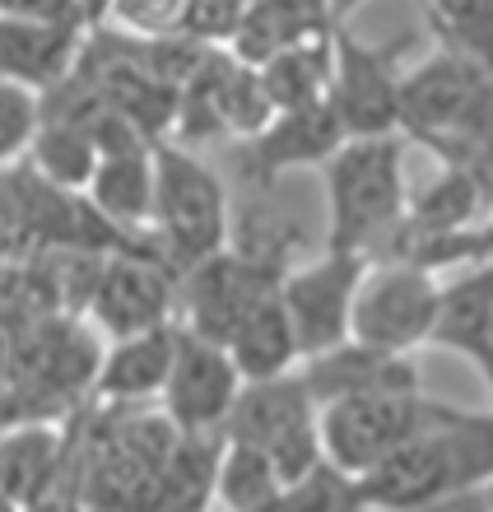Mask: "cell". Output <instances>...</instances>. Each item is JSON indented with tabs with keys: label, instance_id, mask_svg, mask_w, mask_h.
<instances>
[{
	"label": "cell",
	"instance_id": "cell-27",
	"mask_svg": "<svg viewBox=\"0 0 493 512\" xmlns=\"http://www.w3.org/2000/svg\"><path fill=\"white\" fill-rule=\"evenodd\" d=\"M438 38L493 75V0H428Z\"/></svg>",
	"mask_w": 493,
	"mask_h": 512
},
{
	"label": "cell",
	"instance_id": "cell-22",
	"mask_svg": "<svg viewBox=\"0 0 493 512\" xmlns=\"http://www.w3.org/2000/svg\"><path fill=\"white\" fill-rule=\"evenodd\" d=\"M256 80H261V94L275 112L321 103L331 89V38H312L275 52L270 61L256 66Z\"/></svg>",
	"mask_w": 493,
	"mask_h": 512
},
{
	"label": "cell",
	"instance_id": "cell-20",
	"mask_svg": "<svg viewBox=\"0 0 493 512\" xmlns=\"http://www.w3.org/2000/svg\"><path fill=\"white\" fill-rule=\"evenodd\" d=\"M228 359L238 364L242 382H261V378H280V373H294L303 364L294 340V326H289V312L280 303V289L261 303V308L247 312V322L228 336Z\"/></svg>",
	"mask_w": 493,
	"mask_h": 512
},
{
	"label": "cell",
	"instance_id": "cell-13",
	"mask_svg": "<svg viewBox=\"0 0 493 512\" xmlns=\"http://www.w3.org/2000/svg\"><path fill=\"white\" fill-rule=\"evenodd\" d=\"M349 135L331 103H307V108L275 112L256 135H247V177L252 182H275L294 168H321Z\"/></svg>",
	"mask_w": 493,
	"mask_h": 512
},
{
	"label": "cell",
	"instance_id": "cell-32",
	"mask_svg": "<svg viewBox=\"0 0 493 512\" xmlns=\"http://www.w3.org/2000/svg\"><path fill=\"white\" fill-rule=\"evenodd\" d=\"M475 364H480V373L489 378V391H493V336L484 340L480 350H475Z\"/></svg>",
	"mask_w": 493,
	"mask_h": 512
},
{
	"label": "cell",
	"instance_id": "cell-31",
	"mask_svg": "<svg viewBox=\"0 0 493 512\" xmlns=\"http://www.w3.org/2000/svg\"><path fill=\"white\" fill-rule=\"evenodd\" d=\"M363 512H489V494L466 489V494H447V499L419 503V508H363Z\"/></svg>",
	"mask_w": 493,
	"mask_h": 512
},
{
	"label": "cell",
	"instance_id": "cell-14",
	"mask_svg": "<svg viewBox=\"0 0 493 512\" xmlns=\"http://www.w3.org/2000/svg\"><path fill=\"white\" fill-rule=\"evenodd\" d=\"M312 401H359V396H387V391H419V368L410 354L373 350L363 340H340L335 350H321L298 364Z\"/></svg>",
	"mask_w": 493,
	"mask_h": 512
},
{
	"label": "cell",
	"instance_id": "cell-11",
	"mask_svg": "<svg viewBox=\"0 0 493 512\" xmlns=\"http://www.w3.org/2000/svg\"><path fill=\"white\" fill-rule=\"evenodd\" d=\"M89 312L112 340L168 326L177 312V270L159 252L107 256L94 298H89Z\"/></svg>",
	"mask_w": 493,
	"mask_h": 512
},
{
	"label": "cell",
	"instance_id": "cell-25",
	"mask_svg": "<svg viewBox=\"0 0 493 512\" xmlns=\"http://www.w3.org/2000/svg\"><path fill=\"white\" fill-rule=\"evenodd\" d=\"M284 480L275 475L270 457L261 447L252 443H228L224 438V452H219V466H214V503L224 512H252L280 494Z\"/></svg>",
	"mask_w": 493,
	"mask_h": 512
},
{
	"label": "cell",
	"instance_id": "cell-6",
	"mask_svg": "<svg viewBox=\"0 0 493 512\" xmlns=\"http://www.w3.org/2000/svg\"><path fill=\"white\" fill-rule=\"evenodd\" d=\"M489 98H493L489 70L475 56L442 42L424 66L400 75V131H410V140L438 145L447 135L466 131Z\"/></svg>",
	"mask_w": 493,
	"mask_h": 512
},
{
	"label": "cell",
	"instance_id": "cell-7",
	"mask_svg": "<svg viewBox=\"0 0 493 512\" xmlns=\"http://www.w3.org/2000/svg\"><path fill=\"white\" fill-rule=\"evenodd\" d=\"M326 103L349 140L400 131V42L368 47L335 24L331 33V89Z\"/></svg>",
	"mask_w": 493,
	"mask_h": 512
},
{
	"label": "cell",
	"instance_id": "cell-3",
	"mask_svg": "<svg viewBox=\"0 0 493 512\" xmlns=\"http://www.w3.org/2000/svg\"><path fill=\"white\" fill-rule=\"evenodd\" d=\"M149 238L159 256L182 275L187 266L214 256L228 243L224 182L196 149L177 140H154V210Z\"/></svg>",
	"mask_w": 493,
	"mask_h": 512
},
{
	"label": "cell",
	"instance_id": "cell-36",
	"mask_svg": "<svg viewBox=\"0 0 493 512\" xmlns=\"http://www.w3.org/2000/svg\"><path fill=\"white\" fill-rule=\"evenodd\" d=\"M484 494H489V512H493V480H489V485H484Z\"/></svg>",
	"mask_w": 493,
	"mask_h": 512
},
{
	"label": "cell",
	"instance_id": "cell-24",
	"mask_svg": "<svg viewBox=\"0 0 493 512\" xmlns=\"http://www.w3.org/2000/svg\"><path fill=\"white\" fill-rule=\"evenodd\" d=\"M228 252L247 256L256 266H270V270H289L298 266V252H303V224L284 215L280 205L270 201H252L242 210L238 219H228Z\"/></svg>",
	"mask_w": 493,
	"mask_h": 512
},
{
	"label": "cell",
	"instance_id": "cell-5",
	"mask_svg": "<svg viewBox=\"0 0 493 512\" xmlns=\"http://www.w3.org/2000/svg\"><path fill=\"white\" fill-rule=\"evenodd\" d=\"M438 294L442 284L424 266L382 261L377 270H363L354 312H349V340H363V345L391 354L419 350L433 340Z\"/></svg>",
	"mask_w": 493,
	"mask_h": 512
},
{
	"label": "cell",
	"instance_id": "cell-15",
	"mask_svg": "<svg viewBox=\"0 0 493 512\" xmlns=\"http://www.w3.org/2000/svg\"><path fill=\"white\" fill-rule=\"evenodd\" d=\"M303 424H317V401H312L303 373L294 368V373H280V378L242 382L238 401L224 419V438L270 452L280 438H289Z\"/></svg>",
	"mask_w": 493,
	"mask_h": 512
},
{
	"label": "cell",
	"instance_id": "cell-10",
	"mask_svg": "<svg viewBox=\"0 0 493 512\" xmlns=\"http://www.w3.org/2000/svg\"><path fill=\"white\" fill-rule=\"evenodd\" d=\"M242 391V373L228 359L224 345L196 336L177 322V354L173 373L163 382V415L177 424V433H224V419Z\"/></svg>",
	"mask_w": 493,
	"mask_h": 512
},
{
	"label": "cell",
	"instance_id": "cell-30",
	"mask_svg": "<svg viewBox=\"0 0 493 512\" xmlns=\"http://www.w3.org/2000/svg\"><path fill=\"white\" fill-rule=\"evenodd\" d=\"M252 5L256 0H196V33L200 38H219V33L228 38V28L238 24Z\"/></svg>",
	"mask_w": 493,
	"mask_h": 512
},
{
	"label": "cell",
	"instance_id": "cell-26",
	"mask_svg": "<svg viewBox=\"0 0 493 512\" xmlns=\"http://www.w3.org/2000/svg\"><path fill=\"white\" fill-rule=\"evenodd\" d=\"M252 512H363V499H359L354 475L335 471L331 461H326V466H317L307 480L284 485L280 494H270V499Z\"/></svg>",
	"mask_w": 493,
	"mask_h": 512
},
{
	"label": "cell",
	"instance_id": "cell-29",
	"mask_svg": "<svg viewBox=\"0 0 493 512\" xmlns=\"http://www.w3.org/2000/svg\"><path fill=\"white\" fill-rule=\"evenodd\" d=\"M5 19H24V24L42 28H75L89 33V5L84 0H0Z\"/></svg>",
	"mask_w": 493,
	"mask_h": 512
},
{
	"label": "cell",
	"instance_id": "cell-2",
	"mask_svg": "<svg viewBox=\"0 0 493 512\" xmlns=\"http://www.w3.org/2000/svg\"><path fill=\"white\" fill-rule=\"evenodd\" d=\"M331 191V233L326 247L373 252L405 219V140L400 135H359L321 163Z\"/></svg>",
	"mask_w": 493,
	"mask_h": 512
},
{
	"label": "cell",
	"instance_id": "cell-35",
	"mask_svg": "<svg viewBox=\"0 0 493 512\" xmlns=\"http://www.w3.org/2000/svg\"><path fill=\"white\" fill-rule=\"evenodd\" d=\"M484 247H489V256H493V229H484Z\"/></svg>",
	"mask_w": 493,
	"mask_h": 512
},
{
	"label": "cell",
	"instance_id": "cell-34",
	"mask_svg": "<svg viewBox=\"0 0 493 512\" xmlns=\"http://www.w3.org/2000/svg\"><path fill=\"white\" fill-rule=\"evenodd\" d=\"M0 512H19V503H14L10 494H5V489H0Z\"/></svg>",
	"mask_w": 493,
	"mask_h": 512
},
{
	"label": "cell",
	"instance_id": "cell-16",
	"mask_svg": "<svg viewBox=\"0 0 493 512\" xmlns=\"http://www.w3.org/2000/svg\"><path fill=\"white\" fill-rule=\"evenodd\" d=\"M173 354H177V322L112 340V350H103V359H98L94 401L145 405L154 396H163V382L173 373Z\"/></svg>",
	"mask_w": 493,
	"mask_h": 512
},
{
	"label": "cell",
	"instance_id": "cell-21",
	"mask_svg": "<svg viewBox=\"0 0 493 512\" xmlns=\"http://www.w3.org/2000/svg\"><path fill=\"white\" fill-rule=\"evenodd\" d=\"M33 168H38L52 187L66 191H89L98 168V135L89 131L75 117H56V112H42L38 117V135L24 154Z\"/></svg>",
	"mask_w": 493,
	"mask_h": 512
},
{
	"label": "cell",
	"instance_id": "cell-9",
	"mask_svg": "<svg viewBox=\"0 0 493 512\" xmlns=\"http://www.w3.org/2000/svg\"><path fill=\"white\" fill-rule=\"evenodd\" d=\"M275 289H280V270L256 266L247 256L219 247L214 256L177 275V312L187 331L228 345V336L247 322V312L261 308Z\"/></svg>",
	"mask_w": 493,
	"mask_h": 512
},
{
	"label": "cell",
	"instance_id": "cell-17",
	"mask_svg": "<svg viewBox=\"0 0 493 512\" xmlns=\"http://www.w3.org/2000/svg\"><path fill=\"white\" fill-rule=\"evenodd\" d=\"M335 19L326 0H256L252 10L242 14L238 24L228 28V56L242 66H261L284 47L312 38H331Z\"/></svg>",
	"mask_w": 493,
	"mask_h": 512
},
{
	"label": "cell",
	"instance_id": "cell-4",
	"mask_svg": "<svg viewBox=\"0 0 493 512\" xmlns=\"http://www.w3.org/2000/svg\"><path fill=\"white\" fill-rule=\"evenodd\" d=\"M452 405L428 401L424 391H387V396H359V401H335L317 410L321 452L335 471L359 480L368 466L410 443L414 433L438 424Z\"/></svg>",
	"mask_w": 493,
	"mask_h": 512
},
{
	"label": "cell",
	"instance_id": "cell-28",
	"mask_svg": "<svg viewBox=\"0 0 493 512\" xmlns=\"http://www.w3.org/2000/svg\"><path fill=\"white\" fill-rule=\"evenodd\" d=\"M42 117V94L24 84L0 80V168H10L28 154Z\"/></svg>",
	"mask_w": 493,
	"mask_h": 512
},
{
	"label": "cell",
	"instance_id": "cell-8",
	"mask_svg": "<svg viewBox=\"0 0 493 512\" xmlns=\"http://www.w3.org/2000/svg\"><path fill=\"white\" fill-rule=\"evenodd\" d=\"M363 270H368L363 252L326 247V256L307 261V266H289L280 275V303L289 312V326H294L303 359L335 350L340 340H349V312H354Z\"/></svg>",
	"mask_w": 493,
	"mask_h": 512
},
{
	"label": "cell",
	"instance_id": "cell-12",
	"mask_svg": "<svg viewBox=\"0 0 493 512\" xmlns=\"http://www.w3.org/2000/svg\"><path fill=\"white\" fill-rule=\"evenodd\" d=\"M75 452H70V419H14L0 424V489L33 512L52 499L75 494Z\"/></svg>",
	"mask_w": 493,
	"mask_h": 512
},
{
	"label": "cell",
	"instance_id": "cell-33",
	"mask_svg": "<svg viewBox=\"0 0 493 512\" xmlns=\"http://www.w3.org/2000/svg\"><path fill=\"white\" fill-rule=\"evenodd\" d=\"M326 5H331V19H335V24H345L349 14L359 10V5H368V0H326Z\"/></svg>",
	"mask_w": 493,
	"mask_h": 512
},
{
	"label": "cell",
	"instance_id": "cell-18",
	"mask_svg": "<svg viewBox=\"0 0 493 512\" xmlns=\"http://www.w3.org/2000/svg\"><path fill=\"white\" fill-rule=\"evenodd\" d=\"M80 47L84 33H75V28H42L0 14V80L47 94L52 84H61L75 70Z\"/></svg>",
	"mask_w": 493,
	"mask_h": 512
},
{
	"label": "cell",
	"instance_id": "cell-19",
	"mask_svg": "<svg viewBox=\"0 0 493 512\" xmlns=\"http://www.w3.org/2000/svg\"><path fill=\"white\" fill-rule=\"evenodd\" d=\"M489 336H493V256H484L461 280L442 284L438 322H433V340L428 345H442V350L475 359V350Z\"/></svg>",
	"mask_w": 493,
	"mask_h": 512
},
{
	"label": "cell",
	"instance_id": "cell-23",
	"mask_svg": "<svg viewBox=\"0 0 493 512\" xmlns=\"http://www.w3.org/2000/svg\"><path fill=\"white\" fill-rule=\"evenodd\" d=\"M480 201H484V182L470 168H456L447 163V173H438L433 182L414 191L405 201V224L424 233H456V229H470L475 215H480Z\"/></svg>",
	"mask_w": 493,
	"mask_h": 512
},
{
	"label": "cell",
	"instance_id": "cell-1",
	"mask_svg": "<svg viewBox=\"0 0 493 512\" xmlns=\"http://www.w3.org/2000/svg\"><path fill=\"white\" fill-rule=\"evenodd\" d=\"M493 480V415L452 405L438 424L368 466L354 480L363 508H419V503L484 489Z\"/></svg>",
	"mask_w": 493,
	"mask_h": 512
}]
</instances>
